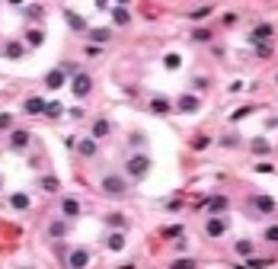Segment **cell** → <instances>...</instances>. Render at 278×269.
Returning a JSON list of instances; mask_svg holds the SVG:
<instances>
[{"label":"cell","instance_id":"9a60e30c","mask_svg":"<svg viewBox=\"0 0 278 269\" xmlns=\"http://www.w3.org/2000/svg\"><path fill=\"white\" fill-rule=\"evenodd\" d=\"M22 109H26L29 116H45V100H42V96H29Z\"/></svg>","mask_w":278,"mask_h":269},{"label":"cell","instance_id":"44dd1931","mask_svg":"<svg viewBox=\"0 0 278 269\" xmlns=\"http://www.w3.org/2000/svg\"><path fill=\"white\" fill-rule=\"evenodd\" d=\"M77 154H80V157H93V154H96V141H93V138H80V141H77Z\"/></svg>","mask_w":278,"mask_h":269},{"label":"cell","instance_id":"f1b7e54d","mask_svg":"<svg viewBox=\"0 0 278 269\" xmlns=\"http://www.w3.org/2000/svg\"><path fill=\"white\" fill-rule=\"evenodd\" d=\"M90 39H93V42H109V39H112V29H93Z\"/></svg>","mask_w":278,"mask_h":269},{"label":"cell","instance_id":"9c48e42d","mask_svg":"<svg viewBox=\"0 0 278 269\" xmlns=\"http://www.w3.org/2000/svg\"><path fill=\"white\" fill-rule=\"evenodd\" d=\"M269 39H272V26H269V23L256 26V29H252V35H249V42H252V45H265Z\"/></svg>","mask_w":278,"mask_h":269},{"label":"cell","instance_id":"ffe728a7","mask_svg":"<svg viewBox=\"0 0 278 269\" xmlns=\"http://www.w3.org/2000/svg\"><path fill=\"white\" fill-rule=\"evenodd\" d=\"M10 205H13L16 212H29V205H32V202H29V195H26V192H13V195H10Z\"/></svg>","mask_w":278,"mask_h":269},{"label":"cell","instance_id":"e575fe53","mask_svg":"<svg viewBox=\"0 0 278 269\" xmlns=\"http://www.w3.org/2000/svg\"><path fill=\"white\" fill-rule=\"evenodd\" d=\"M208 144H211V138H208V134H198V138L192 141V148H195V151H201V148H208Z\"/></svg>","mask_w":278,"mask_h":269},{"label":"cell","instance_id":"5bb4252c","mask_svg":"<svg viewBox=\"0 0 278 269\" xmlns=\"http://www.w3.org/2000/svg\"><path fill=\"white\" fill-rule=\"evenodd\" d=\"M106 225L112 228V231H125V228H128V218H125L122 212H109V215H106Z\"/></svg>","mask_w":278,"mask_h":269},{"label":"cell","instance_id":"74e56055","mask_svg":"<svg viewBox=\"0 0 278 269\" xmlns=\"http://www.w3.org/2000/svg\"><path fill=\"white\" fill-rule=\"evenodd\" d=\"M26 13H29V16H35V19H39V16H42V7H39V4H32V7H26Z\"/></svg>","mask_w":278,"mask_h":269},{"label":"cell","instance_id":"8fae6325","mask_svg":"<svg viewBox=\"0 0 278 269\" xmlns=\"http://www.w3.org/2000/svg\"><path fill=\"white\" fill-rule=\"evenodd\" d=\"M112 134V125H109L106 119H96L93 122V141H103V138H109Z\"/></svg>","mask_w":278,"mask_h":269},{"label":"cell","instance_id":"1f68e13d","mask_svg":"<svg viewBox=\"0 0 278 269\" xmlns=\"http://www.w3.org/2000/svg\"><path fill=\"white\" fill-rule=\"evenodd\" d=\"M252 151H256V154H269V151H272V144L265 141V138H256V141H252Z\"/></svg>","mask_w":278,"mask_h":269},{"label":"cell","instance_id":"f6af8a7d","mask_svg":"<svg viewBox=\"0 0 278 269\" xmlns=\"http://www.w3.org/2000/svg\"><path fill=\"white\" fill-rule=\"evenodd\" d=\"M275 80H278V77H275Z\"/></svg>","mask_w":278,"mask_h":269},{"label":"cell","instance_id":"5b68a950","mask_svg":"<svg viewBox=\"0 0 278 269\" xmlns=\"http://www.w3.org/2000/svg\"><path fill=\"white\" fill-rule=\"evenodd\" d=\"M198 106H201V100L195 93H179V100H176L179 113H198Z\"/></svg>","mask_w":278,"mask_h":269},{"label":"cell","instance_id":"6da1fadb","mask_svg":"<svg viewBox=\"0 0 278 269\" xmlns=\"http://www.w3.org/2000/svg\"><path fill=\"white\" fill-rule=\"evenodd\" d=\"M150 173V157L147 154H131V161H128V176L131 180H144Z\"/></svg>","mask_w":278,"mask_h":269},{"label":"cell","instance_id":"ba28073f","mask_svg":"<svg viewBox=\"0 0 278 269\" xmlns=\"http://www.w3.org/2000/svg\"><path fill=\"white\" fill-rule=\"evenodd\" d=\"M29 141H32V134H29V131H22V128H16L13 134H10V148H13V151H26V148H29Z\"/></svg>","mask_w":278,"mask_h":269},{"label":"cell","instance_id":"2e32d148","mask_svg":"<svg viewBox=\"0 0 278 269\" xmlns=\"http://www.w3.org/2000/svg\"><path fill=\"white\" fill-rule=\"evenodd\" d=\"M170 100H166V96H154L150 100V113H157V116H170Z\"/></svg>","mask_w":278,"mask_h":269},{"label":"cell","instance_id":"8992f818","mask_svg":"<svg viewBox=\"0 0 278 269\" xmlns=\"http://www.w3.org/2000/svg\"><path fill=\"white\" fill-rule=\"evenodd\" d=\"M70 90H74L77 96H87L90 90H93V80H90V74H74V80H70Z\"/></svg>","mask_w":278,"mask_h":269},{"label":"cell","instance_id":"60d3db41","mask_svg":"<svg viewBox=\"0 0 278 269\" xmlns=\"http://www.w3.org/2000/svg\"><path fill=\"white\" fill-rule=\"evenodd\" d=\"M252 113V109L249 106H243V109H237V113H234V119H243V116H249Z\"/></svg>","mask_w":278,"mask_h":269},{"label":"cell","instance_id":"f35d334b","mask_svg":"<svg viewBox=\"0 0 278 269\" xmlns=\"http://www.w3.org/2000/svg\"><path fill=\"white\" fill-rule=\"evenodd\" d=\"M237 144H240V138H237V134H231V138H224V148H237Z\"/></svg>","mask_w":278,"mask_h":269},{"label":"cell","instance_id":"e0dca14e","mask_svg":"<svg viewBox=\"0 0 278 269\" xmlns=\"http://www.w3.org/2000/svg\"><path fill=\"white\" fill-rule=\"evenodd\" d=\"M205 209H208V215H221L227 209V199H224V195H211V199L205 202Z\"/></svg>","mask_w":278,"mask_h":269},{"label":"cell","instance_id":"83f0119b","mask_svg":"<svg viewBox=\"0 0 278 269\" xmlns=\"http://www.w3.org/2000/svg\"><path fill=\"white\" fill-rule=\"evenodd\" d=\"M252 250H256V243H252V240H237V253L240 256H252Z\"/></svg>","mask_w":278,"mask_h":269},{"label":"cell","instance_id":"ab89813d","mask_svg":"<svg viewBox=\"0 0 278 269\" xmlns=\"http://www.w3.org/2000/svg\"><path fill=\"white\" fill-rule=\"evenodd\" d=\"M256 52H259L262 58H269V55H272V48H269V45H256Z\"/></svg>","mask_w":278,"mask_h":269},{"label":"cell","instance_id":"cb8c5ba5","mask_svg":"<svg viewBox=\"0 0 278 269\" xmlns=\"http://www.w3.org/2000/svg\"><path fill=\"white\" fill-rule=\"evenodd\" d=\"M61 113H64V106L58 103V100H55V103H45V116H48V119H61Z\"/></svg>","mask_w":278,"mask_h":269},{"label":"cell","instance_id":"d6986e66","mask_svg":"<svg viewBox=\"0 0 278 269\" xmlns=\"http://www.w3.org/2000/svg\"><path fill=\"white\" fill-rule=\"evenodd\" d=\"M252 205H256L259 212H275V209H278L272 195H252Z\"/></svg>","mask_w":278,"mask_h":269},{"label":"cell","instance_id":"484cf974","mask_svg":"<svg viewBox=\"0 0 278 269\" xmlns=\"http://www.w3.org/2000/svg\"><path fill=\"white\" fill-rule=\"evenodd\" d=\"M48 234H52V237H64L67 234V221H52V225H48Z\"/></svg>","mask_w":278,"mask_h":269},{"label":"cell","instance_id":"ac0fdd59","mask_svg":"<svg viewBox=\"0 0 278 269\" xmlns=\"http://www.w3.org/2000/svg\"><path fill=\"white\" fill-rule=\"evenodd\" d=\"M45 87H52V90H58V87H64V71H61V68L48 71V77H45Z\"/></svg>","mask_w":278,"mask_h":269},{"label":"cell","instance_id":"b9f144b4","mask_svg":"<svg viewBox=\"0 0 278 269\" xmlns=\"http://www.w3.org/2000/svg\"><path fill=\"white\" fill-rule=\"evenodd\" d=\"M256 173H272V164H256Z\"/></svg>","mask_w":278,"mask_h":269},{"label":"cell","instance_id":"3957f363","mask_svg":"<svg viewBox=\"0 0 278 269\" xmlns=\"http://www.w3.org/2000/svg\"><path fill=\"white\" fill-rule=\"evenodd\" d=\"M227 231V218L224 215H208V221H205V234L208 237H221Z\"/></svg>","mask_w":278,"mask_h":269},{"label":"cell","instance_id":"4fadbf2b","mask_svg":"<svg viewBox=\"0 0 278 269\" xmlns=\"http://www.w3.org/2000/svg\"><path fill=\"white\" fill-rule=\"evenodd\" d=\"M64 19H67V26L74 29V32H87V19H83V16H77L74 10H64Z\"/></svg>","mask_w":278,"mask_h":269},{"label":"cell","instance_id":"8d00e7d4","mask_svg":"<svg viewBox=\"0 0 278 269\" xmlns=\"http://www.w3.org/2000/svg\"><path fill=\"white\" fill-rule=\"evenodd\" d=\"M192 39H198V42H208V39H211V32H208V29H195V35H192Z\"/></svg>","mask_w":278,"mask_h":269},{"label":"cell","instance_id":"d590c367","mask_svg":"<svg viewBox=\"0 0 278 269\" xmlns=\"http://www.w3.org/2000/svg\"><path fill=\"white\" fill-rule=\"evenodd\" d=\"M10 125H13V116H10V113H0V128H10Z\"/></svg>","mask_w":278,"mask_h":269},{"label":"cell","instance_id":"ee69618b","mask_svg":"<svg viewBox=\"0 0 278 269\" xmlns=\"http://www.w3.org/2000/svg\"><path fill=\"white\" fill-rule=\"evenodd\" d=\"M0 189H4V180H0Z\"/></svg>","mask_w":278,"mask_h":269},{"label":"cell","instance_id":"52a82bcc","mask_svg":"<svg viewBox=\"0 0 278 269\" xmlns=\"http://www.w3.org/2000/svg\"><path fill=\"white\" fill-rule=\"evenodd\" d=\"M22 55H26V45H22L19 39H10V42L4 45V58H7V61H19Z\"/></svg>","mask_w":278,"mask_h":269},{"label":"cell","instance_id":"603a6c76","mask_svg":"<svg viewBox=\"0 0 278 269\" xmlns=\"http://www.w3.org/2000/svg\"><path fill=\"white\" fill-rule=\"evenodd\" d=\"M26 42H29L32 48H39V45L45 42V32H42V29H29V32H26Z\"/></svg>","mask_w":278,"mask_h":269},{"label":"cell","instance_id":"30bf717a","mask_svg":"<svg viewBox=\"0 0 278 269\" xmlns=\"http://www.w3.org/2000/svg\"><path fill=\"white\" fill-rule=\"evenodd\" d=\"M106 247L112 250V253H118V250H125V231H112V234L106 237Z\"/></svg>","mask_w":278,"mask_h":269},{"label":"cell","instance_id":"d4e9b609","mask_svg":"<svg viewBox=\"0 0 278 269\" xmlns=\"http://www.w3.org/2000/svg\"><path fill=\"white\" fill-rule=\"evenodd\" d=\"M39 186H42L45 192H58V189H61V183H58V176H42Z\"/></svg>","mask_w":278,"mask_h":269},{"label":"cell","instance_id":"7402d4cb","mask_svg":"<svg viewBox=\"0 0 278 269\" xmlns=\"http://www.w3.org/2000/svg\"><path fill=\"white\" fill-rule=\"evenodd\" d=\"M112 19L118 23V26H128V23H131V13H128L125 7H112Z\"/></svg>","mask_w":278,"mask_h":269},{"label":"cell","instance_id":"4dcf8cb0","mask_svg":"<svg viewBox=\"0 0 278 269\" xmlns=\"http://www.w3.org/2000/svg\"><path fill=\"white\" fill-rule=\"evenodd\" d=\"M262 240H265V243H278V225L265 228V231H262Z\"/></svg>","mask_w":278,"mask_h":269},{"label":"cell","instance_id":"7a4b0ae2","mask_svg":"<svg viewBox=\"0 0 278 269\" xmlns=\"http://www.w3.org/2000/svg\"><path fill=\"white\" fill-rule=\"evenodd\" d=\"M103 192H106V195H115V199H118V195L128 192V180L118 176V173H106V176H103Z\"/></svg>","mask_w":278,"mask_h":269},{"label":"cell","instance_id":"d6a6232c","mask_svg":"<svg viewBox=\"0 0 278 269\" xmlns=\"http://www.w3.org/2000/svg\"><path fill=\"white\" fill-rule=\"evenodd\" d=\"M160 234L163 237H183V225H170V228H163Z\"/></svg>","mask_w":278,"mask_h":269},{"label":"cell","instance_id":"7bdbcfd3","mask_svg":"<svg viewBox=\"0 0 278 269\" xmlns=\"http://www.w3.org/2000/svg\"><path fill=\"white\" fill-rule=\"evenodd\" d=\"M118 269H135V263H125V266H118Z\"/></svg>","mask_w":278,"mask_h":269},{"label":"cell","instance_id":"7c38bea8","mask_svg":"<svg viewBox=\"0 0 278 269\" xmlns=\"http://www.w3.org/2000/svg\"><path fill=\"white\" fill-rule=\"evenodd\" d=\"M61 215L67 218V221H70V218H80V202H77V199H70V195H67V199L61 202Z\"/></svg>","mask_w":278,"mask_h":269},{"label":"cell","instance_id":"277c9868","mask_svg":"<svg viewBox=\"0 0 278 269\" xmlns=\"http://www.w3.org/2000/svg\"><path fill=\"white\" fill-rule=\"evenodd\" d=\"M67 266H70V269H87V266H90V250H83V247L70 250V253H67Z\"/></svg>","mask_w":278,"mask_h":269},{"label":"cell","instance_id":"836d02e7","mask_svg":"<svg viewBox=\"0 0 278 269\" xmlns=\"http://www.w3.org/2000/svg\"><path fill=\"white\" fill-rule=\"evenodd\" d=\"M170 269H195V260H186V256H183V260H173Z\"/></svg>","mask_w":278,"mask_h":269},{"label":"cell","instance_id":"4316f807","mask_svg":"<svg viewBox=\"0 0 278 269\" xmlns=\"http://www.w3.org/2000/svg\"><path fill=\"white\" fill-rule=\"evenodd\" d=\"M211 4H205V7H195V10H192V13H189V19H205V16H211Z\"/></svg>","mask_w":278,"mask_h":269},{"label":"cell","instance_id":"f546056e","mask_svg":"<svg viewBox=\"0 0 278 269\" xmlns=\"http://www.w3.org/2000/svg\"><path fill=\"white\" fill-rule=\"evenodd\" d=\"M163 64H166V71H176L179 64H183V58H179L176 52H170V55H166V58H163Z\"/></svg>","mask_w":278,"mask_h":269}]
</instances>
